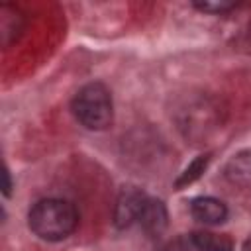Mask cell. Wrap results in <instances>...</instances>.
<instances>
[{"mask_svg": "<svg viewBox=\"0 0 251 251\" xmlns=\"http://www.w3.org/2000/svg\"><path fill=\"white\" fill-rule=\"evenodd\" d=\"M78 224L75 206L61 198H43L27 214L29 229L43 241H61L69 237Z\"/></svg>", "mask_w": 251, "mask_h": 251, "instance_id": "cell-1", "label": "cell"}, {"mask_svg": "<svg viewBox=\"0 0 251 251\" xmlns=\"http://www.w3.org/2000/svg\"><path fill=\"white\" fill-rule=\"evenodd\" d=\"M71 110L86 129L102 131V129H108L114 122L112 94L102 82L84 84L75 94L71 102Z\"/></svg>", "mask_w": 251, "mask_h": 251, "instance_id": "cell-2", "label": "cell"}, {"mask_svg": "<svg viewBox=\"0 0 251 251\" xmlns=\"http://www.w3.org/2000/svg\"><path fill=\"white\" fill-rule=\"evenodd\" d=\"M147 198L149 196H145V192L139 190L137 186H124L120 190V194H118L116 208H114V224H116V227L124 229V227H129L133 222H137Z\"/></svg>", "mask_w": 251, "mask_h": 251, "instance_id": "cell-3", "label": "cell"}, {"mask_svg": "<svg viewBox=\"0 0 251 251\" xmlns=\"http://www.w3.org/2000/svg\"><path fill=\"white\" fill-rule=\"evenodd\" d=\"M192 243L198 251H233V243L224 233L214 231H194Z\"/></svg>", "mask_w": 251, "mask_h": 251, "instance_id": "cell-7", "label": "cell"}, {"mask_svg": "<svg viewBox=\"0 0 251 251\" xmlns=\"http://www.w3.org/2000/svg\"><path fill=\"white\" fill-rule=\"evenodd\" d=\"M167 208L161 200H155V198H147L143 210H141V216H139V224L141 227L149 233V235H159L163 233V229L167 227Z\"/></svg>", "mask_w": 251, "mask_h": 251, "instance_id": "cell-5", "label": "cell"}, {"mask_svg": "<svg viewBox=\"0 0 251 251\" xmlns=\"http://www.w3.org/2000/svg\"><path fill=\"white\" fill-rule=\"evenodd\" d=\"M208 163H210V153H202V155L194 157V159L186 165V169L178 175V178L175 180V188H176V190H182V188H186L188 184L196 182V180L204 175V171L208 169Z\"/></svg>", "mask_w": 251, "mask_h": 251, "instance_id": "cell-8", "label": "cell"}, {"mask_svg": "<svg viewBox=\"0 0 251 251\" xmlns=\"http://www.w3.org/2000/svg\"><path fill=\"white\" fill-rule=\"evenodd\" d=\"M226 176L233 184L251 186V151H241L233 155L226 165Z\"/></svg>", "mask_w": 251, "mask_h": 251, "instance_id": "cell-6", "label": "cell"}, {"mask_svg": "<svg viewBox=\"0 0 251 251\" xmlns=\"http://www.w3.org/2000/svg\"><path fill=\"white\" fill-rule=\"evenodd\" d=\"M10 190H12V180H10V171L4 167L2 171V192L4 196H10Z\"/></svg>", "mask_w": 251, "mask_h": 251, "instance_id": "cell-10", "label": "cell"}, {"mask_svg": "<svg viewBox=\"0 0 251 251\" xmlns=\"http://www.w3.org/2000/svg\"><path fill=\"white\" fill-rule=\"evenodd\" d=\"M194 8L206 12V14H222V12H227L231 8H235V2H227V0H204V2H194Z\"/></svg>", "mask_w": 251, "mask_h": 251, "instance_id": "cell-9", "label": "cell"}, {"mask_svg": "<svg viewBox=\"0 0 251 251\" xmlns=\"http://www.w3.org/2000/svg\"><path fill=\"white\" fill-rule=\"evenodd\" d=\"M190 214L194 220L208 224V226H216L222 224L227 216V208L222 200L212 198V196H198L190 202Z\"/></svg>", "mask_w": 251, "mask_h": 251, "instance_id": "cell-4", "label": "cell"}, {"mask_svg": "<svg viewBox=\"0 0 251 251\" xmlns=\"http://www.w3.org/2000/svg\"><path fill=\"white\" fill-rule=\"evenodd\" d=\"M241 251H251V235L243 241V249H241Z\"/></svg>", "mask_w": 251, "mask_h": 251, "instance_id": "cell-11", "label": "cell"}]
</instances>
